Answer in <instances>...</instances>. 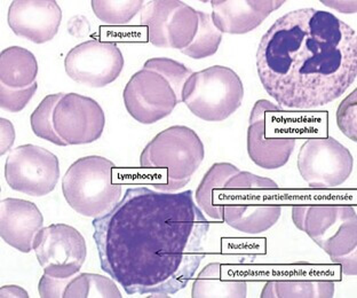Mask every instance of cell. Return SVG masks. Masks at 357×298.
<instances>
[{
	"instance_id": "obj_1",
	"label": "cell",
	"mask_w": 357,
	"mask_h": 298,
	"mask_svg": "<svg viewBox=\"0 0 357 298\" xmlns=\"http://www.w3.org/2000/svg\"><path fill=\"white\" fill-rule=\"evenodd\" d=\"M101 269L128 295L169 297L201 265L210 223L192 191L128 188L107 215L94 218Z\"/></svg>"
},
{
	"instance_id": "obj_2",
	"label": "cell",
	"mask_w": 357,
	"mask_h": 298,
	"mask_svg": "<svg viewBox=\"0 0 357 298\" xmlns=\"http://www.w3.org/2000/svg\"><path fill=\"white\" fill-rule=\"evenodd\" d=\"M257 69L262 87L281 108L326 106L356 80V31L326 10H292L262 36Z\"/></svg>"
},
{
	"instance_id": "obj_3",
	"label": "cell",
	"mask_w": 357,
	"mask_h": 298,
	"mask_svg": "<svg viewBox=\"0 0 357 298\" xmlns=\"http://www.w3.org/2000/svg\"><path fill=\"white\" fill-rule=\"evenodd\" d=\"M192 74V69L172 59H149L125 87L126 110L141 124L160 122L182 103V90Z\"/></svg>"
},
{
	"instance_id": "obj_4",
	"label": "cell",
	"mask_w": 357,
	"mask_h": 298,
	"mask_svg": "<svg viewBox=\"0 0 357 298\" xmlns=\"http://www.w3.org/2000/svg\"><path fill=\"white\" fill-rule=\"evenodd\" d=\"M204 156V144L197 133L188 126H174L158 133L144 147L140 165L153 188L174 193L190 183Z\"/></svg>"
},
{
	"instance_id": "obj_5",
	"label": "cell",
	"mask_w": 357,
	"mask_h": 298,
	"mask_svg": "<svg viewBox=\"0 0 357 298\" xmlns=\"http://www.w3.org/2000/svg\"><path fill=\"white\" fill-rule=\"evenodd\" d=\"M218 203L222 209V221L246 234L267 232L282 216L278 184L248 171H239L227 180Z\"/></svg>"
},
{
	"instance_id": "obj_6",
	"label": "cell",
	"mask_w": 357,
	"mask_h": 298,
	"mask_svg": "<svg viewBox=\"0 0 357 298\" xmlns=\"http://www.w3.org/2000/svg\"><path fill=\"white\" fill-rule=\"evenodd\" d=\"M296 228L306 233L346 276L357 274L356 209L344 204H299L292 208Z\"/></svg>"
},
{
	"instance_id": "obj_7",
	"label": "cell",
	"mask_w": 357,
	"mask_h": 298,
	"mask_svg": "<svg viewBox=\"0 0 357 298\" xmlns=\"http://www.w3.org/2000/svg\"><path fill=\"white\" fill-rule=\"evenodd\" d=\"M62 192L77 214L89 218L107 215L123 198L117 167L96 155L82 157L71 164L62 179Z\"/></svg>"
},
{
	"instance_id": "obj_8",
	"label": "cell",
	"mask_w": 357,
	"mask_h": 298,
	"mask_svg": "<svg viewBox=\"0 0 357 298\" xmlns=\"http://www.w3.org/2000/svg\"><path fill=\"white\" fill-rule=\"evenodd\" d=\"M244 87L228 67L213 66L188 78L182 90V103L205 122H222L242 106Z\"/></svg>"
},
{
	"instance_id": "obj_9",
	"label": "cell",
	"mask_w": 357,
	"mask_h": 298,
	"mask_svg": "<svg viewBox=\"0 0 357 298\" xmlns=\"http://www.w3.org/2000/svg\"><path fill=\"white\" fill-rule=\"evenodd\" d=\"M287 122L278 105L265 99L255 103L248 128V153L258 167L276 170L290 160L296 147V137Z\"/></svg>"
},
{
	"instance_id": "obj_10",
	"label": "cell",
	"mask_w": 357,
	"mask_h": 298,
	"mask_svg": "<svg viewBox=\"0 0 357 298\" xmlns=\"http://www.w3.org/2000/svg\"><path fill=\"white\" fill-rule=\"evenodd\" d=\"M5 179L16 192L33 198L48 195L60 179V162L45 148L23 144L14 148L7 157Z\"/></svg>"
},
{
	"instance_id": "obj_11",
	"label": "cell",
	"mask_w": 357,
	"mask_h": 298,
	"mask_svg": "<svg viewBox=\"0 0 357 298\" xmlns=\"http://www.w3.org/2000/svg\"><path fill=\"white\" fill-rule=\"evenodd\" d=\"M298 170L312 188H335L351 177L354 158L332 137L308 139L300 148Z\"/></svg>"
},
{
	"instance_id": "obj_12",
	"label": "cell",
	"mask_w": 357,
	"mask_h": 298,
	"mask_svg": "<svg viewBox=\"0 0 357 298\" xmlns=\"http://www.w3.org/2000/svg\"><path fill=\"white\" fill-rule=\"evenodd\" d=\"M141 24L147 27L148 39L153 46L182 51L197 33V10L178 0L146 1Z\"/></svg>"
},
{
	"instance_id": "obj_13",
	"label": "cell",
	"mask_w": 357,
	"mask_h": 298,
	"mask_svg": "<svg viewBox=\"0 0 357 298\" xmlns=\"http://www.w3.org/2000/svg\"><path fill=\"white\" fill-rule=\"evenodd\" d=\"M33 251L45 274L58 279L78 274L87 257L83 235L67 224L43 228L36 237Z\"/></svg>"
},
{
	"instance_id": "obj_14",
	"label": "cell",
	"mask_w": 357,
	"mask_h": 298,
	"mask_svg": "<svg viewBox=\"0 0 357 298\" xmlns=\"http://www.w3.org/2000/svg\"><path fill=\"white\" fill-rule=\"evenodd\" d=\"M124 66V57L116 43L96 39L75 46L64 60L66 73L71 80L96 89L115 82Z\"/></svg>"
},
{
	"instance_id": "obj_15",
	"label": "cell",
	"mask_w": 357,
	"mask_h": 298,
	"mask_svg": "<svg viewBox=\"0 0 357 298\" xmlns=\"http://www.w3.org/2000/svg\"><path fill=\"white\" fill-rule=\"evenodd\" d=\"M54 128L69 146L99 140L105 126L102 107L96 100L78 94H64L54 110Z\"/></svg>"
},
{
	"instance_id": "obj_16",
	"label": "cell",
	"mask_w": 357,
	"mask_h": 298,
	"mask_svg": "<svg viewBox=\"0 0 357 298\" xmlns=\"http://www.w3.org/2000/svg\"><path fill=\"white\" fill-rule=\"evenodd\" d=\"M62 21V10L55 0H14L7 22L19 37L44 44L54 38Z\"/></svg>"
},
{
	"instance_id": "obj_17",
	"label": "cell",
	"mask_w": 357,
	"mask_h": 298,
	"mask_svg": "<svg viewBox=\"0 0 357 298\" xmlns=\"http://www.w3.org/2000/svg\"><path fill=\"white\" fill-rule=\"evenodd\" d=\"M43 225L44 217L35 203L12 198L0 202V235L20 253L33 251L36 237L42 231Z\"/></svg>"
},
{
	"instance_id": "obj_18",
	"label": "cell",
	"mask_w": 357,
	"mask_h": 298,
	"mask_svg": "<svg viewBox=\"0 0 357 298\" xmlns=\"http://www.w3.org/2000/svg\"><path fill=\"white\" fill-rule=\"evenodd\" d=\"M212 20L222 33L253 31L268 16L283 6V0H212Z\"/></svg>"
},
{
	"instance_id": "obj_19",
	"label": "cell",
	"mask_w": 357,
	"mask_h": 298,
	"mask_svg": "<svg viewBox=\"0 0 357 298\" xmlns=\"http://www.w3.org/2000/svg\"><path fill=\"white\" fill-rule=\"evenodd\" d=\"M38 62L32 52L21 46L5 48L0 54V84L24 89L35 83Z\"/></svg>"
},
{
	"instance_id": "obj_20",
	"label": "cell",
	"mask_w": 357,
	"mask_h": 298,
	"mask_svg": "<svg viewBox=\"0 0 357 298\" xmlns=\"http://www.w3.org/2000/svg\"><path fill=\"white\" fill-rule=\"evenodd\" d=\"M239 171L238 167L231 163L213 164L196 189V204L213 221H223L222 209L218 203L219 193L225 187L227 180Z\"/></svg>"
},
{
	"instance_id": "obj_21",
	"label": "cell",
	"mask_w": 357,
	"mask_h": 298,
	"mask_svg": "<svg viewBox=\"0 0 357 298\" xmlns=\"http://www.w3.org/2000/svg\"><path fill=\"white\" fill-rule=\"evenodd\" d=\"M222 265L211 263L203 269L192 283V298H245L248 283L243 280L225 279Z\"/></svg>"
},
{
	"instance_id": "obj_22",
	"label": "cell",
	"mask_w": 357,
	"mask_h": 298,
	"mask_svg": "<svg viewBox=\"0 0 357 298\" xmlns=\"http://www.w3.org/2000/svg\"><path fill=\"white\" fill-rule=\"evenodd\" d=\"M335 285L328 280H273L262 289L261 298H332Z\"/></svg>"
},
{
	"instance_id": "obj_23",
	"label": "cell",
	"mask_w": 357,
	"mask_h": 298,
	"mask_svg": "<svg viewBox=\"0 0 357 298\" xmlns=\"http://www.w3.org/2000/svg\"><path fill=\"white\" fill-rule=\"evenodd\" d=\"M121 298L115 280L93 273L71 276L64 289L63 298Z\"/></svg>"
},
{
	"instance_id": "obj_24",
	"label": "cell",
	"mask_w": 357,
	"mask_h": 298,
	"mask_svg": "<svg viewBox=\"0 0 357 298\" xmlns=\"http://www.w3.org/2000/svg\"><path fill=\"white\" fill-rule=\"evenodd\" d=\"M198 30L190 45L182 50V53L189 58L201 60L210 58L217 53L222 40V32L214 26L212 15L197 10Z\"/></svg>"
},
{
	"instance_id": "obj_25",
	"label": "cell",
	"mask_w": 357,
	"mask_h": 298,
	"mask_svg": "<svg viewBox=\"0 0 357 298\" xmlns=\"http://www.w3.org/2000/svg\"><path fill=\"white\" fill-rule=\"evenodd\" d=\"M64 94H48L39 103L35 112L30 116L31 128L38 138L44 139L52 144L66 147L68 146L62 139L59 137L54 128V110L58 106L61 98Z\"/></svg>"
},
{
	"instance_id": "obj_26",
	"label": "cell",
	"mask_w": 357,
	"mask_h": 298,
	"mask_svg": "<svg viewBox=\"0 0 357 298\" xmlns=\"http://www.w3.org/2000/svg\"><path fill=\"white\" fill-rule=\"evenodd\" d=\"M146 1L128 0V1H110V0H92L93 12L98 19L108 26H125L141 10Z\"/></svg>"
},
{
	"instance_id": "obj_27",
	"label": "cell",
	"mask_w": 357,
	"mask_h": 298,
	"mask_svg": "<svg viewBox=\"0 0 357 298\" xmlns=\"http://www.w3.org/2000/svg\"><path fill=\"white\" fill-rule=\"evenodd\" d=\"M38 89L37 82L24 89H10L0 84V107L8 112H20L26 108Z\"/></svg>"
},
{
	"instance_id": "obj_28",
	"label": "cell",
	"mask_w": 357,
	"mask_h": 298,
	"mask_svg": "<svg viewBox=\"0 0 357 298\" xmlns=\"http://www.w3.org/2000/svg\"><path fill=\"white\" fill-rule=\"evenodd\" d=\"M357 91L344 99L337 110V124L346 137L357 142Z\"/></svg>"
},
{
	"instance_id": "obj_29",
	"label": "cell",
	"mask_w": 357,
	"mask_h": 298,
	"mask_svg": "<svg viewBox=\"0 0 357 298\" xmlns=\"http://www.w3.org/2000/svg\"><path fill=\"white\" fill-rule=\"evenodd\" d=\"M69 278L67 279H58L45 274L39 281L38 292L43 298L63 297L64 289L67 287Z\"/></svg>"
},
{
	"instance_id": "obj_30",
	"label": "cell",
	"mask_w": 357,
	"mask_h": 298,
	"mask_svg": "<svg viewBox=\"0 0 357 298\" xmlns=\"http://www.w3.org/2000/svg\"><path fill=\"white\" fill-rule=\"evenodd\" d=\"M68 31L71 36L83 38L91 33V24L83 15H75L68 22Z\"/></svg>"
},
{
	"instance_id": "obj_31",
	"label": "cell",
	"mask_w": 357,
	"mask_h": 298,
	"mask_svg": "<svg viewBox=\"0 0 357 298\" xmlns=\"http://www.w3.org/2000/svg\"><path fill=\"white\" fill-rule=\"evenodd\" d=\"M1 126V155L10 151L14 140H15V131L12 123L6 119H0Z\"/></svg>"
},
{
	"instance_id": "obj_32",
	"label": "cell",
	"mask_w": 357,
	"mask_h": 298,
	"mask_svg": "<svg viewBox=\"0 0 357 298\" xmlns=\"http://www.w3.org/2000/svg\"><path fill=\"white\" fill-rule=\"evenodd\" d=\"M322 3L326 6L339 10L340 13H356L357 3L355 0L354 1H328V0H323Z\"/></svg>"
},
{
	"instance_id": "obj_33",
	"label": "cell",
	"mask_w": 357,
	"mask_h": 298,
	"mask_svg": "<svg viewBox=\"0 0 357 298\" xmlns=\"http://www.w3.org/2000/svg\"><path fill=\"white\" fill-rule=\"evenodd\" d=\"M0 297L1 298H29V294L19 285H3L0 288Z\"/></svg>"
}]
</instances>
